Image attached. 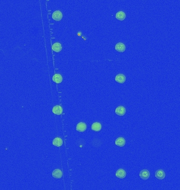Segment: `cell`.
Instances as JSON below:
<instances>
[{
	"label": "cell",
	"instance_id": "obj_1",
	"mask_svg": "<svg viewBox=\"0 0 180 190\" xmlns=\"http://www.w3.org/2000/svg\"><path fill=\"white\" fill-rule=\"evenodd\" d=\"M63 17L62 13L60 11H55L52 14V19L56 21H60Z\"/></svg>",
	"mask_w": 180,
	"mask_h": 190
},
{
	"label": "cell",
	"instance_id": "obj_2",
	"mask_svg": "<svg viewBox=\"0 0 180 190\" xmlns=\"http://www.w3.org/2000/svg\"><path fill=\"white\" fill-rule=\"evenodd\" d=\"M87 124L84 122H80L77 125V131L79 132H84L87 130Z\"/></svg>",
	"mask_w": 180,
	"mask_h": 190
},
{
	"label": "cell",
	"instance_id": "obj_3",
	"mask_svg": "<svg viewBox=\"0 0 180 190\" xmlns=\"http://www.w3.org/2000/svg\"><path fill=\"white\" fill-rule=\"evenodd\" d=\"M115 50L120 52H124L126 50L125 45L122 42L118 43L115 46Z\"/></svg>",
	"mask_w": 180,
	"mask_h": 190
},
{
	"label": "cell",
	"instance_id": "obj_4",
	"mask_svg": "<svg viewBox=\"0 0 180 190\" xmlns=\"http://www.w3.org/2000/svg\"><path fill=\"white\" fill-rule=\"evenodd\" d=\"M115 114L120 116H124L126 113V109L123 106H119L115 109Z\"/></svg>",
	"mask_w": 180,
	"mask_h": 190
},
{
	"label": "cell",
	"instance_id": "obj_5",
	"mask_svg": "<svg viewBox=\"0 0 180 190\" xmlns=\"http://www.w3.org/2000/svg\"><path fill=\"white\" fill-rule=\"evenodd\" d=\"M150 174L149 171L147 169H143L142 170L140 173V177L144 180L147 179L150 177Z\"/></svg>",
	"mask_w": 180,
	"mask_h": 190
},
{
	"label": "cell",
	"instance_id": "obj_6",
	"mask_svg": "<svg viewBox=\"0 0 180 190\" xmlns=\"http://www.w3.org/2000/svg\"><path fill=\"white\" fill-rule=\"evenodd\" d=\"M115 80L117 83L119 84H123L125 83L126 80V77L123 74H118L115 76Z\"/></svg>",
	"mask_w": 180,
	"mask_h": 190
},
{
	"label": "cell",
	"instance_id": "obj_7",
	"mask_svg": "<svg viewBox=\"0 0 180 190\" xmlns=\"http://www.w3.org/2000/svg\"><path fill=\"white\" fill-rule=\"evenodd\" d=\"M52 112L57 115H60L63 113V108L59 105H56L53 108Z\"/></svg>",
	"mask_w": 180,
	"mask_h": 190
},
{
	"label": "cell",
	"instance_id": "obj_8",
	"mask_svg": "<svg viewBox=\"0 0 180 190\" xmlns=\"http://www.w3.org/2000/svg\"><path fill=\"white\" fill-rule=\"evenodd\" d=\"M126 172L125 171V170H124L123 169H122V168H120L119 169H118L117 172H116V174H115V175L116 176L118 177V178H124L126 176Z\"/></svg>",
	"mask_w": 180,
	"mask_h": 190
},
{
	"label": "cell",
	"instance_id": "obj_9",
	"mask_svg": "<svg viewBox=\"0 0 180 190\" xmlns=\"http://www.w3.org/2000/svg\"><path fill=\"white\" fill-rule=\"evenodd\" d=\"M52 176L55 178H61L62 177V172L59 169H55L52 172Z\"/></svg>",
	"mask_w": 180,
	"mask_h": 190
},
{
	"label": "cell",
	"instance_id": "obj_10",
	"mask_svg": "<svg viewBox=\"0 0 180 190\" xmlns=\"http://www.w3.org/2000/svg\"><path fill=\"white\" fill-rule=\"evenodd\" d=\"M102 125L99 122L94 123L91 126V129L94 132H99L101 130Z\"/></svg>",
	"mask_w": 180,
	"mask_h": 190
},
{
	"label": "cell",
	"instance_id": "obj_11",
	"mask_svg": "<svg viewBox=\"0 0 180 190\" xmlns=\"http://www.w3.org/2000/svg\"><path fill=\"white\" fill-rule=\"evenodd\" d=\"M155 177L158 179H163L165 177V174L162 169H158L156 171Z\"/></svg>",
	"mask_w": 180,
	"mask_h": 190
},
{
	"label": "cell",
	"instance_id": "obj_12",
	"mask_svg": "<svg viewBox=\"0 0 180 190\" xmlns=\"http://www.w3.org/2000/svg\"><path fill=\"white\" fill-rule=\"evenodd\" d=\"M115 143L117 146L123 147L125 145V139L123 137H119L115 140Z\"/></svg>",
	"mask_w": 180,
	"mask_h": 190
},
{
	"label": "cell",
	"instance_id": "obj_13",
	"mask_svg": "<svg viewBox=\"0 0 180 190\" xmlns=\"http://www.w3.org/2000/svg\"><path fill=\"white\" fill-rule=\"evenodd\" d=\"M62 49V46L61 43L59 42L55 43L52 46V50L55 52H59Z\"/></svg>",
	"mask_w": 180,
	"mask_h": 190
},
{
	"label": "cell",
	"instance_id": "obj_14",
	"mask_svg": "<svg viewBox=\"0 0 180 190\" xmlns=\"http://www.w3.org/2000/svg\"><path fill=\"white\" fill-rule=\"evenodd\" d=\"M52 80L56 84H60L62 83L63 80L62 76L60 74H55L53 76Z\"/></svg>",
	"mask_w": 180,
	"mask_h": 190
},
{
	"label": "cell",
	"instance_id": "obj_15",
	"mask_svg": "<svg viewBox=\"0 0 180 190\" xmlns=\"http://www.w3.org/2000/svg\"><path fill=\"white\" fill-rule=\"evenodd\" d=\"M53 145L56 147H60L63 144V141L60 137H56L53 141Z\"/></svg>",
	"mask_w": 180,
	"mask_h": 190
},
{
	"label": "cell",
	"instance_id": "obj_16",
	"mask_svg": "<svg viewBox=\"0 0 180 190\" xmlns=\"http://www.w3.org/2000/svg\"><path fill=\"white\" fill-rule=\"evenodd\" d=\"M115 16H116V18L118 20H119L120 21H123L125 19L126 14L124 12L119 11L117 13Z\"/></svg>",
	"mask_w": 180,
	"mask_h": 190
}]
</instances>
